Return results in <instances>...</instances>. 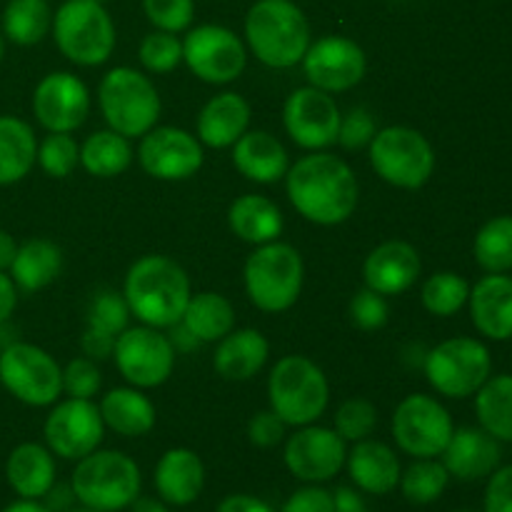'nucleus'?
Returning <instances> with one entry per match:
<instances>
[{
  "label": "nucleus",
  "instance_id": "obj_7",
  "mask_svg": "<svg viewBox=\"0 0 512 512\" xmlns=\"http://www.w3.org/2000/svg\"><path fill=\"white\" fill-rule=\"evenodd\" d=\"M98 98L110 130L125 138H143L160 118L158 90L133 68L110 70L100 83Z\"/></svg>",
  "mask_w": 512,
  "mask_h": 512
},
{
  "label": "nucleus",
  "instance_id": "obj_44",
  "mask_svg": "<svg viewBox=\"0 0 512 512\" xmlns=\"http://www.w3.org/2000/svg\"><path fill=\"white\" fill-rule=\"evenodd\" d=\"M183 60V43L175 38V33H158L145 35L140 43V63L150 70V73H170L178 68Z\"/></svg>",
  "mask_w": 512,
  "mask_h": 512
},
{
  "label": "nucleus",
  "instance_id": "obj_30",
  "mask_svg": "<svg viewBox=\"0 0 512 512\" xmlns=\"http://www.w3.org/2000/svg\"><path fill=\"white\" fill-rule=\"evenodd\" d=\"M228 223L240 240L253 245L273 243L283 233V213L263 195H243L235 200L230 205Z\"/></svg>",
  "mask_w": 512,
  "mask_h": 512
},
{
  "label": "nucleus",
  "instance_id": "obj_42",
  "mask_svg": "<svg viewBox=\"0 0 512 512\" xmlns=\"http://www.w3.org/2000/svg\"><path fill=\"white\" fill-rule=\"evenodd\" d=\"M130 320V308L125 295H118L115 290H103L98 298L93 300L88 313V328L100 330V333H108L113 338H118L125 328H128Z\"/></svg>",
  "mask_w": 512,
  "mask_h": 512
},
{
  "label": "nucleus",
  "instance_id": "obj_16",
  "mask_svg": "<svg viewBox=\"0 0 512 512\" xmlns=\"http://www.w3.org/2000/svg\"><path fill=\"white\" fill-rule=\"evenodd\" d=\"M285 465L303 483H325L343 470L348 448L335 430L303 425L285 445Z\"/></svg>",
  "mask_w": 512,
  "mask_h": 512
},
{
  "label": "nucleus",
  "instance_id": "obj_5",
  "mask_svg": "<svg viewBox=\"0 0 512 512\" xmlns=\"http://www.w3.org/2000/svg\"><path fill=\"white\" fill-rule=\"evenodd\" d=\"M268 395L273 413L285 425H313L328 408V380L313 360L303 355H288L278 360L268 380Z\"/></svg>",
  "mask_w": 512,
  "mask_h": 512
},
{
  "label": "nucleus",
  "instance_id": "obj_24",
  "mask_svg": "<svg viewBox=\"0 0 512 512\" xmlns=\"http://www.w3.org/2000/svg\"><path fill=\"white\" fill-rule=\"evenodd\" d=\"M345 465H348L355 488L363 493L388 495L400 483L398 455L390 445L378 443V440H358L345 458Z\"/></svg>",
  "mask_w": 512,
  "mask_h": 512
},
{
  "label": "nucleus",
  "instance_id": "obj_60",
  "mask_svg": "<svg viewBox=\"0 0 512 512\" xmlns=\"http://www.w3.org/2000/svg\"><path fill=\"white\" fill-rule=\"evenodd\" d=\"M3 512H50L45 505H40L38 500H18V503L8 505Z\"/></svg>",
  "mask_w": 512,
  "mask_h": 512
},
{
  "label": "nucleus",
  "instance_id": "obj_3",
  "mask_svg": "<svg viewBox=\"0 0 512 512\" xmlns=\"http://www.w3.org/2000/svg\"><path fill=\"white\" fill-rule=\"evenodd\" d=\"M245 38L260 63L293 68L310 48V23L293 0H258L245 18Z\"/></svg>",
  "mask_w": 512,
  "mask_h": 512
},
{
  "label": "nucleus",
  "instance_id": "obj_59",
  "mask_svg": "<svg viewBox=\"0 0 512 512\" xmlns=\"http://www.w3.org/2000/svg\"><path fill=\"white\" fill-rule=\"evenodd\" d=\"M130 512H170V510L153 498H135V503L130 505Z\"/></svg>",
  "mask_w": 512,
  "mask_h": 512
},
{
  "label": "nucleus",
  "instance_id": "obj_39",
  "mask_svg": "<svg viewBox=\"0 0 512 512\" xmlns=\"http://www.w3.org/2000/svg\"><path fill=\"white\" fill-rule=\"evenodd\" d=\"M450 483V473L443 463L433 458H418L405 473H400V490L405 500L413 505H430L445 493Z\"/></svg>",
  "mask_w": 512,
  "mask_h": 512
},
{
  "label": "nucleus",
  "instance_id": "obj_19",
  "mask_svg": "<svg viewBox=\"0 0 512 512\" xmlns=\"http://www.w3.org/2000/svg\"><path fill=\"white\" fill-rule=\"evenodd\" d=\"M33 110L38 123L50 133H70L80 128L90 113V95L83 80L73 73H50L33 93Z\"/></svg>",
  "mask_w": 512,
  "mask_h": 512
},
{
  "label": "nucleus",
  "instance_id": "obj_47",
  "mask_svg": "<svg viewBox=\"0 0 512 512\" xmlns=\"http://www.w3.org/2000/svg\"><path fill=\"white\" fill-rule=\"evenodd\" d=\"M350 320L360 330H380L388 323V303L380 293L365 288L350 300Z\"/></svg>",
  "mask_w": 512,
  "mask_h": 512
},
{
  "label": "nucleus",
  "instance_id": "obj_57",
  "mask_svg": "<svg viewBox=\"0 0 512 512\" xmlns=\"http://www.w3.org/2000/svg\"><path fill=\"white\" fill-rule=\"evenodd\" d=\"M170 328H173V333H170V343H173L175 350H193V348H198L200 340L195 338V335L190 333L188 328H185L183 320H180V323H175V325H170Z\"/></svg>",
  "mask_w": 512,
  "mask_h": 512
},
{
  "label": "nucleus",
  "instance_id": "obj_41",
  "mask_svg": "<svg viewBox=\"0 0 512 512\" xmlns=\"http://www.w3.org/2000/svg\"><path fill=\"white\" fill-rule=\"evenodd\" d=\"M38 163L50 178H65L80 163V148L68 133H50L38 148Z\"/></svg>",
  "mask_w": 512,
  "mask_h": 512
},
{
  "label": "nucleus",
  "instance_id": "obj_17",
  "mask_svg": "<svg viewBox=\"0 0 512 512\" xmlns=\"http://www.w3.org/2000/svg\"><path fill=\"white\" fill-rule=\"evenodd\" d=\"M305 78L310 85L325 93H343L363 80L365 53L358 43L340 35H328V38L315 40L303 55Z\"/></svg>",
  "mask_w": 512,
  "mask_h": 512
},
{
  "label": "nucleus",
  "instance_id": "obj_51",
  "mask_svg": "<svg viewBox=\"0 0 512 512\" xmlns=\"http://www.w3.org/2000/svg\"><path fill=\"white\" fill-rule=\"evenodd\" d=\"M280 512H335L333 508V493L325 488H300L285 500L283 510Z\"/></svg>",
  "mask_w": 512,
  "mask_h": 512
},
{
  "label": "nucleus",
  "instance_id": "obj_48",
  "mask_svg": "<svg viewBox=\"0 0 512 512\" xmlns=\"http://www.w3.org/2000/svg\"><path fill=\"white\" fill-rule=\"evenodd\" d=\"M375 118L368 108H353L345 118H340L338 143L348 150H358L370 145L375 138Z\"/></svg>",
  "mask_w": 512,
  "mask_h": 512
},
{
  "label": "nucleus",
  "instance_id": "obj_26",
  "mask_svg": "<svg viewBox=\"0 0 512 512\" xmlns=\"http://www.w3.org/2000/svg\"><path fill=\"white\" fill-rule=\"evenodd\" d=\"M233 163L245 178L255 183H275L290 168L283 143L265 130H245L235 140Z\"/></svg>",
  "mask_w": 512,
  "mask_h": 512
},
{
  "label": "nucleus",
  "instance_id": "obj_33",
  "mask_svg": "<svg viewBox=\"0 0 512 512\" xmlns=\"http://www.w3.org/2000/svg\"><path fill=\"white\" fill-rule=\"evenodd\" d=\"M38 160V143L25 120L0 118V185H13L30 173Z\"/></svg>",
  "mask_w": 512,
  "mask_h": 512
},
{
  "label": "nucleus",
  "instance_id": "obj_12",
  "mask_svg": "<svg viewBox=\"0 0 512 512\" xmlns=\"http://www.w3.org/2000/svg\"><path fill=\"white\" fill-rule=\"evenodd\" d=\"M453 418L448 410L430 395H408L395 408L393 435L403 453L413 458H435L443 455L445 445L453 438Z\"/></svg>",
  "mask_w": 512,
  "mask_h": 512
},
{
  "label": "nucleus",
  "instance_id": "obj_22",
  "mask_svg": "<svg viewBox=\"0 0 512 512\" xmlns=\"http://www.w3.org/2000/svg\"><path fill=\"white\" fill-rule=\"evenodd\" d=\"M498 463V440L483 428L453 430V438L443 450L445 470L458 480H480L485 475H493Z\"/></svg>",
  "mask_w": 512,
  "mask_h": 512
},
{
  "label": "nucleus",
  "instance_id": "obj_40",
  "mask_svg": "<svg viewBox=\"0 0 512 512\" xmlns=\"http://www.w3.org/2000/svg\"><path fill=\"white\" fill-rule=\"evenodd\" d=\"M470 298L468 280L460 278L458 273H435L433 278L425 280L423 285V305L428 313L438 318H450L458 313Z\"/></svg>",
  "mask_w": 512,
  "mask_h": 512
},
{
  "label": "nucleus",
  "instance_id": "obj_38",
  "mask_svg": "<svg viewBox=\"0 0 512 512\" xmlns=\"http://www.w3.org/2000/svg\"><path fill=\"white\" fill-rule=\"evenodd\" d=\"M475 260L488 273L512 270V215L488 220L475 235Z\"/></svg>",
  "mask_w": 512,
  "mask_h": 512
},
{
  "label": "nucleus",
  "instance_id": "obj_6",
  "mask_svg": "<svg viewBox=\"0 0 512 512\" xmlns=\"http://www.w3.org/2000/svg\"><path fill=\"white\" fill-rule=\"evenodd\" d=\"M303 288V258L288 243H265L245 263V290L255 308L283 313L293 308Z\"/></svg>",
  "mask_w": 512,
  "mask_h": 512
},
{
  "label": "nucleus",
  "instance_id": "obj_28",
  "mask_svg": "<svg viewBox=\"0 0 512 512\" xmlns=\"http://www.w3.org/2000/svg\"><path fill=\"white\" fill-rule=\"evenodd\" d=\"M250 105L235 93H220L200 110L198 135L210 148H228L248 130Z\"/></svg>",
  "mask_w": 512,
  "mask_h": 512
},
{
  "label": "nucleus",
  "instance_id": "obj_10",
  "mask_svg": "<svg viewBox=\"0 0 512 512\" xmlns=\"http://www.w3.org/2000/svg\"><path fill=\"white\" fill-rule=\"evenodd\" d=\"M425 375L445 398H468L490 378V350L480 340L453 338L425 355Z\"/></svg>",
  "mask_w": 512,
  "mask_h": 512
},
{
  "label": "nucleus",
  "instance_id": "obj_37",
  "mask_svg": "<svg viewBox=\"0 0 512 512\" xmlns=\"http://www.w3.org/2000/svg\"><path fill=\"white\" fill-rule=\"evenodd\" d=\"M53 28L48 0H10L3 13V30L15 45H35Z\"/></svg>",
  "mask_w": 512,
  "mask_h": 512
},
{
  "label": "nucleus",
  "instance_id": "obj_61",
  "mask_svg": "<svg viewBox=\"0 0 512 512\" xmlns=\"http://www.w3.org/2000/svg\"><path fill=\"white\" fill-rule=\"evenodd\" d=\"M0 60H3V38H0Z\"/></svg>",
  "mask_w": 512,
  "mask_h": 512
},
{
  "label": "nucleus",
  "instance_id": "obj_1",
  "mask_svg": "<svg viewBox=\"0 0 512 512\" xmlns=\"http://www.w3.org/2000/svg\"><path fill=\"white\" fill-rule=\"evenodd\" d=\"M285 178L290 203L310 223L338 225L355 213L358 180L345 160L330 153L305 155L288 168Z\"/></svg>",
  "mask_w": 512,
  "mask_h": 512
},
{
  "label": "nucleus",
  "instance_id": "obj_4",
  "mask_svg": "<svg viewBox=\"0 0 512 512\" xmlns=\"http://www.w3.org/2000/svg\"><path fill=\"white\" fill-rule=\"evenodd\" d=\"M70 488L88 510L118 512L130 508L140 495V470L133 458L118 450H95L78 460Z\"/></svg>",
  "mask_w": 512,
  "mask_h": 512
},
{
  "label": "nucleus",
  "instance_id": "obj_58",
  "mask_svg": "<svg viewBox=\"0 0 512 512\" xmlns=\"http://www.w3.org/2000/svg\"><path fill=\"white\" fill-rule=\"evenodd\" d=\"M15 253H18V245H15L13 235L0 230V273L10 270V265H13L15 260Z\"/></svg>",
  "mask_w": 512,
  "mask_h": 512
},
{
  "label": "nucleus",
  "instance_id": "obj_29",
  "mask_svg": "<svg viewBox=\"0 0 512 512\" xmlns=\"http://www.w3.org/2000/svg\"><path fill=\"white\" fill-rule=\"evenodd\" d=\"M268 353V340L258 330H230L215 350V370L225 380H250L260 373Z\"/></svg>",
  "mask_w": 512,
  "mask_h": 512
},
{
  "label": "nucleus",
  "instance_id": "obj_27",
  "mask_svg": "<svg viewBox=\"0 0 512 512\" xmlns=\"http://www.w3.org/2000/svg\"><path fill=\"white\" fill-rule=\"evenodd\" d=\"M5 475L23 500H40L55 485V460L48 448L38 443H23L10 453Z\"/></svg>",
  "mask_w": 512,
  "mask_h": 512
},
{
  "label": "nucleus",
  "instance_id": "obj_11",
  "mask_svg": "<svg viewBox=\"0 0 512 512\" xmlns=\"http://www.w3.org/2000/svg\"><path fill=\"white\" fill-rule=\"evenodd\" d=\"M0 383L20 403L45 408L63 393V370L45 350L28 343H10L0 353Z\"/></svg>",
  "mask_w": 512,
  "mask_h": 512
},
{
  "label": "nucleus",
  "instance_id": "obj_53",
  "mask_svg": "<svg viewBox=\"0 0 512 512\" xmlns=\"http://www.w3.org/2000/svg\"><path fill=\"white\" fill-rule=\"evenodd\" d=\"M333 508L335 512H368V503L360 495V490L350 488V485H340L333 493Z\"/></svg>",
  "mask_w": 512,
  "mask_h": 512
},
{
  "label": "nucleus",
  "instance_id": "obj_46",
  "mask_svg": "<svg viewBox=\"0 0 512 512\" xmlns=\"http://www.w3.org/2000/svg\"><path fill=\"white\" fill-rule=\"evenodd\" d=\"M100 390V370L90 358L70 360L63 370V393L70 398L90 400Z\"/></svg>",
  "mask_w": 512,
  "mask_h": 512
},
{
  "label": "nucleus",
  "instance_id": "obj_2",
  "mask_svg": "<svg viewBox=\"0 0 512 512\" xmlns=\"http://www.w3.org/2000/svg\"><path fill=\"white\" fill-rule=\"evenodd\" d=\"M123 295L135 318L150 328H170L183 320L190 300V280L175 260L145 255L128 270Z\"/></svg>",
  "mask_w": 512,
  "mask_h": 512
},
{
  "label": "nucleus",
  "instance_id": "obj_55",
  "mask_svg": "<svg viewBox=\"0 0 512 512\" xmlns=\"http://www.w3.org/2000/svg\"><path fill=\"white\" fill-rule=\"evenodd\" d=\"M15 305H18V290L10 275L0 273V325L8 323L10 315H13Z\"/></svg>",
  "mask_w": 512,
  "mask_h": 512
},
{
  "label": "nucleus",
  "instance_id": "obj_43",
  "mask_svg": "<svg viewBox=\"0 0 512 512\" xmlns=\"http://www.w3.org/2000/svg\"><path fill=\"white\" fill-rule=\"evenodd\" d=\"M375 425H378V410L370 400L363 398H353L343 403L338 415H335V433L343 440H353V443L370 438Z\"/></svg>",
  "mask_w": 512,
  "mask_h": 512
},
{
  "label": "nucleus",
  "instance_id": "obj_49",
  "mask_svg": "<svg viewBox=\"0 0 512 512\" xmlns=\"http://www.w3.org/2000/svg\"><path fill=\"white\" fill-rule=\"evenodd\" d=\"M285 435V423L273 413V410H265L258 413L248 425V438L250 443L258 445V448H273L283 440Z\"/></svg>",
  "mask_w": 512,
  "mask_h": 512
},
{
  "label": "nucleus",
  "instance_id": "obj_45",
  "mask_svg": "<svg viewBox=\"0 0 512 512\" xmlns=\"http://www.w3.org/2000/svg\"><path fill=\"white\" fill-rule=\"evenodd\" d=\"M143 10L150 23L165 33H180L195 18L193 0H143Z\"/></svg>",
  "mask_w": 512,
  "mask_h": 512
},
{
  "label": "nucleus",
  "instance_id": "obj_34",
  "mask_svg": "<svg viewBox=\"0 0 512 512\" xmlns=\"http://www.w3.org/2000/svg\"><path fill=\"white\" fill-rule=\"evenodd\" d=\"M183 325L200 343H215L235 328V310L228 298L218 293L190 295L188 308L183 313Z\"/></svg>",
  "mask_w": 512,
  "mask_h": 512
},
{
  "label": "nucleus",
  "instance_id": "obj_35",
  "mask_svg": "<svg viewBox=\"0 0 512 512\" xmlns=\"http://www.w3.org/2000/svg\"><path fill=\"white\" fill-rule=\"evenodd\" d=\"M475 395V413L485 433L512 443V375L488 378Z\"/></svg>",
  "mask_w": 512,
  "mask_h": 512
},
{
  "label": "nucleus",
  "instance_id": "obj_62",
  "mask_svg": "<svg viewBox=\"0 0 512 512\" xmlns=\"http://www.w3.org/2000/svg\"><path fill=\"white\" fill-rule=\"evenodd\" d=\"M75 512H98V510H88V508H85V510H75Z\"/></svg>",
  "mask_w": 512,
  "mask_h": 512
},
{
  "label": "nucleus",
  "instance_id": "obj_54",
  "mask_svg": "<svg viewBox=\"0 0 512 512\" xmlns=\"http://www.w3.org/2000/svg\"><path fill=\"white\" fill-rule=\"evenodd\" d=\"M215 512H273V508L253 495H228Z\"/></svg>",
  "mask_w": 512,
  "mask_h": 512
},
{
  "label": "nucleus",
  "instance_id": "obj_63",
  "mask_svg": "<svg viewBox=\"0 0 512 512\" xmlns=\"http://www.w3.org/2000/svg\"><path fill=\"white\" fill-rule=\"evenodd\" d=\"M93 3H100V5H103V3H105V0H93Z\"/></svg>",
  "mask_w": 512,
  "mask_h": 512
},
{
  "label": "nucleus",
  "instance_id": "obj_23",
  "mask_svg": "<svg viewBox=\"0 0 512 512\" xmlns=\"http://www.w3.org/2000/svg\"><path fill=\"white\" fill-rule=\"evenodd\" d=\"M470 313L473 323L485 338H512V278L490 273L470 290Z\"/></svg>",
  "mask_w": 512,
  "mask_h": 512
},
{
  "label": "nucleus",
  "instance_id": "obj_32",
  "mask_svg": "<svg viewBox=\"0 0 512 512\" xmlns=\"http://www.w3.org/2000/svg\"><path fill=\"white\" fill-rule=\"evenodd\" d=\"M100 415L110 430L123 438H140L155 425V408L135 388H115L100 403Z\"/></svg>",
  "mask_w": 512,
  "mask_h": 512
},
{
  "label": "nucleus",
  "instance_id": "obj_18",
  "mask_svg": "<svg viewBox=\"0 0 512 512\" xmlns=\"http://www.w3.org/2000/svg\"><path fill=\"white\" fill-rule=\"evenodd\" d=\"M283 123L300 148H328L338 140L340 108L325 90L313 88V85L298 88L285 100Z\"/></svg>",
  "mask_w": 512,
  "mask_h": 512
},
{
  "label": "nucleus",
  "instance_id": "obj_50",
  "mask_svg": "<svg viewBox=\"0 0 512 512\" xmlns=\"http://www.w3.org/2000/svg\"><path fill=\"white\" fill-rule=\"evenodd\" d=\"M485 512H512V465L495 470L485 490Z\"/></svg>",
  "mask_w": 512,
  "mask_h": 512
},
{
  "label": "nucleus",
  "instance_id": "obj_9",
  "mask_svg": "<svg viewBox=\"0 0 512 512\" xmlns=\"http://www.w3.org/2000/svg\"><path fill=\"white\" fill-rule=\"evenodd\" d=\"M370 163L385 183L395 188H423L435 170L433 145L423 133L405 125H393L370 140Z\"/></svg>",
  "mask_w": 512,
  "mask_h": 512
},
{
  "label": "nucleus",
  "instance_id": "obj_31",
  "mask_svg": "<svg viewBox=\"0 0 512 512\" xmlns=\"http://www.w3.org/2000/svg\"><path fill=\"white\" fill-rule=\"evenodd\" d=\"M60 268H63V255H60L58 245L38 238L20 245L13 265H10V278H13L15 288H20L23 293H38L58 278Z\"/></svg>",
  "mask_w": 512,
  "mask_h": 512
},
{
  "label": "nucleus",
  "instance_id": "obj_13",
  "mask_svg": "<svg viewBox=\"0 0 512 512\" xmlns=\"http://www.w3.org/2000/svg\"><path fill=\"white\" fill-rule=\"evenodd\" d=\"M115 363L120 375L135 388H155L170 378L175 348L158 328H125L115 340Z\"/></svg>",
  "mask_w": 512,
  "mask_h": 512
},
{
  "label": "nucleus",
  "instance_id": "obj_25",
  "mask_svg": "<svg viewBox=\"0 0 512 512\" xmlns=\"http://www.w3.org/2000/svg\"><path fill=\"white\" fill-rule=\"evenodd\" d=\"M203 485V460L188 448L168 450L155 468V490L163 498V503L175 505V508L195 503L203 493Z\"/></svg>",
  "mask_w": 512,
  "mask_h": 512
},
{
  "label": "nucleus",
  "instance_id": "obj_20",
  "mask_svg": "<svg viewBox=\"0 0 512 512\" xmlns=\"http://www.w3.org/2000/svg\"><path fill=\"white\" fill-rule=\"evenodd\" d=\"M140 165L158 180H185L203 165V148L183 128H153L143 135Z\"/></svg>",
  "mask_w": 512,
  "mask_h": 512
},
{
  "label": "nucleus",
  "instance_id": "obj_14",
  "mask_svg": "<svg viewBox=\"0 0 512 512\" xmlns=\"http://www.w3.org/2000/svg\"><path fill=\"white\" fill-rule=\"evenodd\" d=\"M245 45L223 25H198L183 43V60L200 80L213 85L233 83L245 70Z\"/></svg>",
  "mask_w": 512,
  "mask_h": 512
},
{
  "label": "nucleus",
  "instance_id": "obj_15",
  "mask_svg": "<svg viewBox=\"0 0 512 512\" xmlns=\"http://www.w3.org/2000/svg\"><path fill=\"white\" fill-rule=\"evenodd\" d=\"M103 415L90 400L70 398L55 405L53 413L45 420V443L50 453L63 460H83L95 453L103 440Z\"/></svg>",
  "mask_w": 512,
  "mask_h": 512
},
{
  "label": "nucleus",
  "instance_id": "obj_36",
  "mask_svg": "<svg viewBox=\"0 0 512 512\" xmlns=\"http://www.w3.org/2000/svg\"><path fill=\"white\" fill-rule=\"evenodd\" d=\"M80 163L95 178H115L133 163V148L125 135L115 130H98L80 148Z\"/></svg>",
  "mask_w": 512,
  "mask_h": 512
},
{
  "label": "nucleus",
  "instance_id": "obj_52",
  "mask_svg": "<svg viewBox=\"0 0 512 512\" xmlns=\"http://www.w3.org/2000/svg\"><path fill=\"white\" fill-rule=\"evenodd\" d=\"M115 340L118 338H113V335L88 328L83 335V353L90 360H108L115 350Z\"/></svg>",
  "mask_w": 512,
  "mask_h": 512
},
{
  "label": "nucleus",
  "instance_id": "obj_56",
  "mask_svg": "<svg viewBox=\"0 0 512 512\" xmlns=\"http://www.w3.org/2000/svg\"><path fill=\"white\" fill-rule=\"evenodd\" d=\"M45 498H48V505H45V508H48L50 512H58V510L68 508V503L75 498V493L70 485H53Z\"/></svg>",
  "mask_w": 512,
  "mask_h": 512
},
{
  "label": "nucleus",
  "instance_id": "obj_8",
  "mask_svg": "<svg viewBox=\"0 0 512 512\" xmlns=\"http://www.w3.org/2000/svg\"><path fill=\"white\" fill-rule=\"evenodd\" d=\"M55 43L75 65H100L115 48V25L93 0H65L53 18Z\"/></svg>",
  "mask_w": 512,
  "mask_h": 512
},
{
  "label": "nucleus",
  "instance_id": "obj_21",
  "mask_svg": "<svg viewBox=\"0 0 512 512\" xmlns=\"http://www.w3.org/2000/svg\"><path fill=\"white\" fill-rule=\"evenodd\" d=\"M365 285L380 295H400L415 285L420 275L418 250L403 240L378 245L363 265Z\"/></svg>",
  "mask_w": 512,
  "mask_h": 512
}]
</instances>
